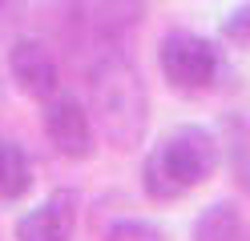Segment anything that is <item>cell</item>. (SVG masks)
Segmentation results:
<instances>
[{
    "mask_svg": "<svg viewBox=\"0 0 250 241\" xmlns=\"http://www.w3.org/2000/svg\"><path fill=\"white\" fill-rule=\"evenodd\" d=\"M89 117L113 149H137L149 129V93L121 48H101L89 64Z\"/></svg>",
    "mask_w": 250,
    "mask_h": 241,
    "instance_id": "cell-1",
    "label": "cell"
},
{
    "mask_svg": "<svg viewBox=\"0 0 250 241\" xmlns=\"http://www.w3.org/2000/svg\"><path fill=\"white\" fill-rule=\"evenodd\" d=\"M222 37L234 40V44H250V4H238L222 20Z\"/></svg>",
    "mask_w": 250,
    "mask_h": 241,
    "instance_id": "cell-11",
    "label": "cell"
},
{
    "mask_svg": "<svg viewBox=\"0 0 250 241\" xmlns=\"http://www.w3.org/2000/svg\"><path fill=\"white\" fill-rule=\"evenodd\" d=\"M218 169V137L202 125H182L149 149L142 185L153 201H178Z\"/></svg>",
    "mask_w": 250,
    "mask_h": 241,
    "instance_id": "cell-2",
    "label": "cell"
},
{
    "mask_svg": "<svg viewBox=\"0 0 250 241\" xmlns=\"http://www.w3.org/2000/svg\"><path fill=\"white\" fill-rule=\"evenodd\" d=\"M105 241H166V233L149 221H117L105 233Z\"/></svg>",
    "mask_w": 250,
    "mask_h": 241,
    "instance_id": "cell-10",
    "label": "cell"
},
{
    "mask_svg": "<svg viewBox=\"0 0 250 241\" xmlns=\"http://www.w3.org/2000/svg\"><path fill=\"white\" fill-rule=\"evenodd\" d=\"M158 69L174 89L182 93H202L214 85V76L222 73V53L218 44L198 37L190 28H174L166 32L158 44Z\"/></svg>",
    "mask_w": 250,
    "mask_h": 241,
    "instance_id": "cell-3",
    "label": "cell"
},
{
    "mask_svg": "<svg viewBox=\"0 0 250 241\" xmlns=\"http://www.w3.org/2000/svg\"><path fill=\"white\" fill-rule=\"evenodd\" d=\"M4 4H8V0H0V8H4Z\"/></svg>",
    "mask_w": 250,
    "mask_h": 241,
    "instance_id": "cell-12",
    "label": "cell"
},
{
    "mask_svg": "<svg viewBox=\"0 0 250 241\" xmlns=\"http://www.w3.org/2000/svg\"><path fill=\"white\" fill-rule=\"evenodd\" d=\"M44 137L69 161H89L97 149V125H93L89 109L69 93H57L44 101Z\"/></svg>",
    "mask_w": 250,
    "mask_h": 241,
    "instance_id": "cell-4",
    "label": "cell"
},
{
    "mask_svg": "<svg viewBox=\"0 0 250 241\" xmlns=\"http://www.w3.org/2000/svg\"><path fill=\"white\" fill-rule=\"evenodd\" d=\"M146 16V0H77V20L101 48H121V40Z\"/></svg>",
    "mask_w": 250,
    "mask_h": 241,
    "instance_id": "cell-6",
    "label": "cell"
},
{
    "mask_svg": "<svg viewBox=\"0 0 250 241\" xmlns=\"http://www.w3.org/2000/svg\"><path fill=\"white\" fill-rule=\"evenodd\" d=\"M33 189V165L17 141L0 137V201H17Z\"/></svg>",
    "mask_w": 250,
    "mask_h": 241,
    "instance_id": "cell-9",
    "label": "cell"
},
{
    "mask_svg": "<svg viewBox=\"0 0 250 241\" xmlns=\"http://www.w3.org/2000/svg\"><path fill=\"white\" fill-rule=\"evenodd\" d=\"M194 241H246V221L234 201H214L194 221Z\"/></svg>",
    "mask_w": 250,
    "mask_h": 241,
    "instance_id": "cell-8",
    "label": "cell"
},
{
    "mask_svg": "<svg viewBox=\"0 0 250 241\" xmlns=\"http://www.w3.org/2000/svg\"><path fill=\"white\" fill-rule=\"evenodd\" d=\"M8 76L17 80V89L33 101H49L61 93V69L57 56L33 37H21L8 48Z\"/></svg>",
    "mask_w": 250,
    "mask_h": 241,
    "instance_id": "cell-5",
    "label": "cell"
},
{
    "mask_svg": "<svg viewBox=\"0 0 250 241\" xmlns=\"http://www.w3.org/2000/svg\"><path fill=\"white\" fill-rule=\"evenodd\" d=\"M73 221H77V193L57 189L49 201H41L17 221V241H69Z\"/></svg>",
    "mask_w": 250,
    "mask_h": 241,
    "instance_id": "cell-7",
    "label": "cell"
}]
</instances>
